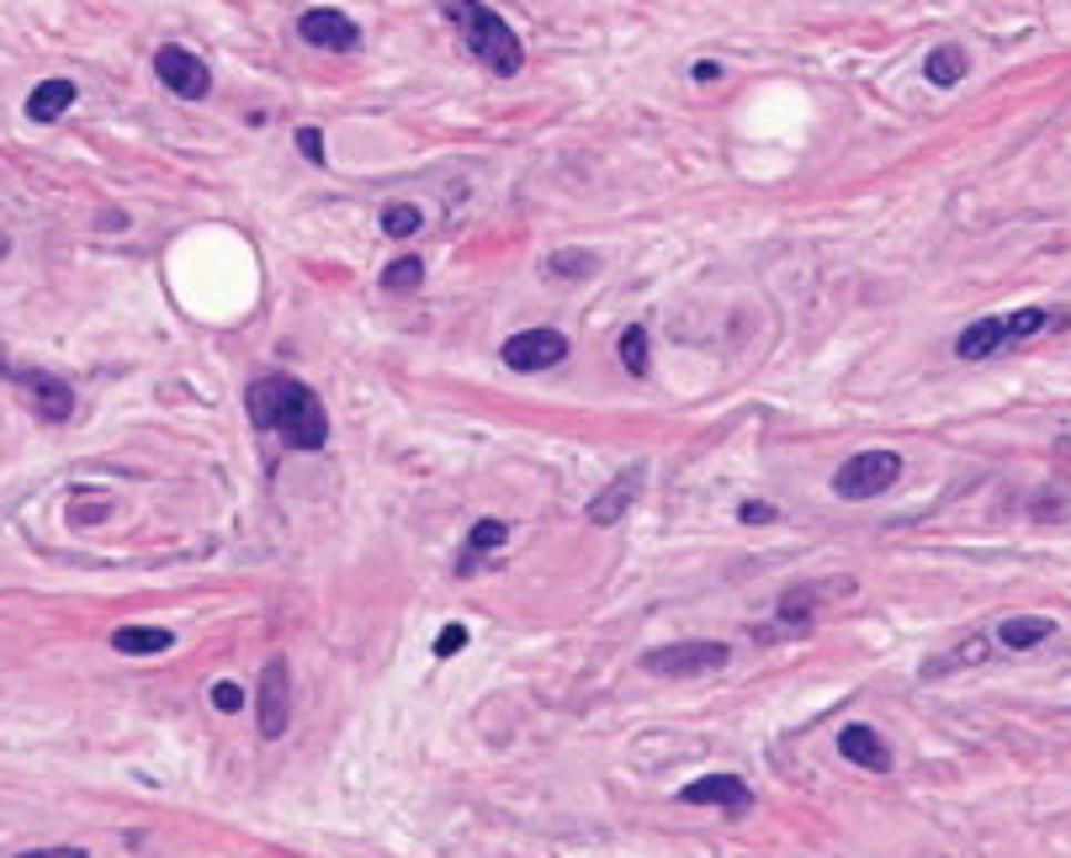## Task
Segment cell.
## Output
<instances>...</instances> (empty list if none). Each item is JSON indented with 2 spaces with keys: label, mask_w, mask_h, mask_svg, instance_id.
Wrapping results in <instances>:
<instances>
[{
  "label": "cell",
  "mask_w": 1071,
  "mask_h": 858,
  "mask_svg": "<svg viewBox=\"0 0 1071 858\" xmlns=\"http://www.w3.org/2000/svg\"><path fill=\"white\" fill-rule=\"evenodd\" d=\"M249 419L271 435H282L293 451H324L329 440V419L324 404L293 377H261L249 387Z\"/></svg>",
  "instance_id": "obj_1"
},
{
  "label": "cell",
  "mask_w": 1071,
  "mask_h": 858,
  "mask_svg": "<svg viewBox=\"0 0 1071 858\" xmlns=\"http://www.w3.org/2000/svg\"><path fill=\"white\" fill-rule=\"evenodd\" d=\"M446 6V17L462 27V43L472 48V59L478 64H488L493 74H520V64H526V48H520V38H514V27L493 11V6H483V0H440Z\"/></svg>",
  "instance_id": "obj_2"
},
{
  "label": "cell",
  "mask_w": 1071,
  "mask_h": 858,
  "mask_svg": "<svg viewBox=\"0 0 1071 858\" xmlns=\"http://www.w3.org/2000/svg\"><path fill=\"white\" fill-rule=\"evenodd\" d=\"M897 477H901L897 451H859L833 472V493L849 503H865V499H876V493H886V488H897Z\"/></svg>",
  "instance_id": "obj_3"
},
{
  "label": "cell",
  "mask_w": 1071,
  "mask_h": 858,
  "mask_svg": "<svg viewBox=\"0 0 1071 858\" xmlns=\"http://www.w3.org/2000/svg\"><path fill=\"white\" fill-rule=\"evenodd\" d=\"M727 663H732L727 642H674V646H657V652L642 657V667L657 673V678H706V673H716V667H727Z\"/></svg>",
  "instance_id": "obj_4"
},
{
  "label": "cell",
  "mask_w": 1071,
  "mask_h": 858,
  "mask_svg": "<svg viewBox=\"0 0 1071 858\" xmlns=\"http://www.w3.org/2000/svg\"><path fill=\"white\" fill-rule=\"evenodd\" d=\"M499 360L510 371H552L568 360V334L562 329H520L499 345Z\"/></svg>",
  "instance_id": "obj_5"
},
{
  "label": "cell",
  "mask_w": 1071,
  "mask_h": 858,
  "mask_svg": "<svg viewBox=\"0 0 1071 858\" xmlns=\"http://www.w3.org/2000/svg\"><path fill=\"white\" fill-rule=\"evenodd\" d=\"M154 74H160V85L171 95H181V101H202V95L213 91V74H207V64L196 59L192 48H160L154 53Z\"/></svg>",
  "instance_id": "obj_6"
},
{
  "label": "cell",
  "mask_w": 1071,
  "mask_h": 858,
  "mask_svg": "<svg viewBox=\"0 0 1071 858\" xmlns=\"http://www.w3.org/2000/svg\"><path fill=\"white\" fill-rule=\"evenodd\" d=\"M297 38H303L308 48L350 53V48H361V27L350 22L345 11H335V6H314V11H303V17H297Z\"/></svg>",
  "instance_id": "obj_7"
},
{
  "label": "cell",
  "mask_w": 1071,
  "mask_h": 858,
  "mask_svg": "<svg viewBox=\"0 0 1071 858\" xmlns=\"http://www.w3.org/2000/svg\"><path fill=\"white\" fill-rule=\"evenodd\" d=\"M293 715V684H287V657H271L261 673V737L276 742Z\"/></svg>",
  "instance_id": "obj_8"
},
{
  "label": "cell",
  "mask_w": 1071,
  "mask_h": 858,
  "mask_svg": "<svg viewBox=\"0 0 1071 858\" xmlns=\"http://www.w3.org/2000/svg\"><path fill=\"white\" fill-rule=\"evenodd\" d=\"M684 806H716V810H748L754 806V789L743 785L737 774H706V779H690L680 789Z\"/></svg>",
  "instance_id": "obj_9"
},
{
  "label": "cell",
  "mask_w": 1071,
  "mask_h": 858,
  "mask_svg": "<svg viewBox=\"0 0 1071 858\" xmlns=\"http://www.w3.org/2000/svg\"><path fill=\"white\" fill-rule=\"evenodd\" d=\"M22 387L27 398L38 404V419H49V425H64L74 408V392L64 377H53V371H22Z\"/></svg>",
  "instance_id": "obj_10"
},
{
  "label": "cell",
  "mask_w": 1071,
  "mask_h": 858,
  "mask_svg": "<svg viewBox=\"0 0 1071 858\" xmlns=\"http://www.w3.org/2000/svg\"><path fill=\"white\" fill-rule=\"evenodd\" d=\"M838 753L849 763H859V768H876V774L891 768V747H886V737H876V726H844L838 732Z\"/></svg>",
  "instance_id": "obj_11"
},
{
  "label": "cell",
  "mask_w": 1071,
  "mask_h": 858,
  "mask_svg": "<svg viewBox=\"0 0 1071 858\" xmlns=\"http://www.w3.org/2000/svg\"><path fill=\"white\" fill-rule=\"evenodd\" d=\"M636 493H642V467H632V472H621L615 482H610L605 493H594V503H589V520L594 524H615L626 509L636 503Z\"/></svg>",
  "instance_id": "obj_12"
},
{
  "label": "cell",
  "mask_w": 1071,
  "mask_h": 858,
  "mask_svg": "<svg viewBox=\"0 0 1071 858\" xmlns=\"http://www.w3.org/2000/svg\"><path fill=\"white\" fill-rule=\"evenodd\" d=\"M74 95H80V85H74V80H64V74H53V80H43L38 91L27 95V118H32V122L64 118V112L74 106Z\"/></svg>",
  "instance_id": "obj_13"
},
{
  "label": "cell",
  "mask_w": 1071,
  "mask_h": 858,
  "mask_svg": "<svg viewBox=\"0 0 1071 858\" xmlns=\"http://www.w3.org/2000/svg\"><path fill=\"white\" fill-rule=\"evenodd\" d=\"M1002 345H1008V318H976L971 329H960L955 356H960V360H987L992 350H1002Z\"/></svg>",
  "instance_id": "obj_14"
},
{
  "label": "cell",
  "mask_w": 1071,
  "mask_h": 858,
  "mask_svg": "<svg viewBox=\"0 0 1071 858\" xmlns=\"http://www.w3.org/2000/svg\"><path fill=\"white\" fill-rule=\"evenodd\" d=\"M1055 636V620L1050 615H1013V620H1002L998 625V642L1008 646V652H1029V646H1040Z\"/></svg>",
  "instance_id": "obj_15"
},
{
  "label": "cell",
  "mask_w": 1071,
  "mask_h": 858,
  "mask_svg": "<svg viewBox=\"0 0 1071 858\" xmlns=\"http://www.w3.org/2000/svg\"><path fill=\"white\" fill-rule=\"evenodd\" d=\"M171 631H160V625H118L112 631V646L128 652V657H154V652H171Z\"/></svg>",
  "instance_id": "obj_16"
},
{
  "label": "cell",
  "mask_w": 1071,
  "mask_h": 858,
  "mask_svg": "<svg viewBox=\"0 0 1071 858\" xmlns=\"http://www.w3.org/2000/svg\"><path fill=\"white\" fill-rule=\"evenodd\" d=\"M966 70H971V59H966L960 48H934V53L924 59V80H928V85H960Z\"/></svg>",
  "instance_id": "obj_17"
},
{
  "label": "cell",
  "mask_w": 1071,
  "mask_h": 858,
  "mask_svg": "<svg viewBox=\"0 0 1071 858\" xmlns=\"http://www.w3.org/2000/svg\"><path fill=\"white\" fill-rule=\"evenodd\" d=\"M504 541H510V524L504 520H478L472 524V535H467V568H472L483 551H499Z\"/></svg>",
  "instance_id": "obj_18"
},
{
  "label": "cell",
  "mask_w": 1071,
  "mask_h": 858,
  "mask_svg": "<svg viewBox=\"0 0 1071 858\" xmlns=\"http://www.w3.org/2000/svg\"><path fill=\"white\" fill-rule=\"evenodd\" d=\"M615 350H621V366L632 371V377H647V329L632 324V329L615 339Z\"/></svg>",
  "instance_id": "obj_19"
},
{
  "label": "cell",
  "mask_w": 1071,
  "mask_h": 858,
  "mask_svg": "<svg viewBox=\"0 0 1071 858\" xmlns=\"http://www.w3.org/2000/svg\"><path fill=\"white\" fill-rule=\"evenodd\" d=\"M419 282H425V261L419 255H404V261H392L382 270V292H415Z\"/></svg>",
  "instance_id": "obj_20"
},
{
  "label": "cell",
  "mask_w": 1071,
  "mask_h": 858,
  "mask_svg": "<svg viewBox=\"0 0 1071 858\" xmlns=\"http://www.w3.org/2000/svg\"><path fill=\"white\" fill-rule=\"evenodd\" d=\"M419 228H425V213H419L415 202H392L388 213H382V234H392V238H409Z\"/></svg>",
  "instance_id": "obj_21"
},
{
  "label": "cell",
  "mask_w": 1071,
  "mask_h": 858,
  "mask_svg": "<svg viewBox=\"0 0 1071 858\" xmlns=\"http://www.w3.org/2000/svg\"><path fill=\"white\" fill-rule=\"evenodd\" d=\"M1040 329H1061V318L1046 308H1023L1008 318V339H1029V334H1040Z\"/></svg>",
  "instance_id": "obj_22"
},
{
  "label": "cell",
  "mask_w": 1071,
  "mask_h": 858,
  "mask_svg": "<svg viewBox=\"0 0 1071 858\" xmlns=\"http://www.w3.org/2000/svg\"><path fill=\"white\" fill-rule=\"evenodd\" d=\"M589 270H594V255H584V249L579 255L573 249H558L552 255V276H589Z\"/></svg>",
  "instance_id": "obj_23"
},
{
  "label": "cell",
  "mask_w": 1071,
  "mask_h": 858,
  "mask_svg": "<svg viewBox=\"0 0 1071 858\" xmlns=\"http://www.w3.org/2000/svg\"><path fill=\"white\" fill-rule=\"evenodd\" d=\"M70 514H74V520H80V524H96V520H106V514H112V503H106V499H85V493H74V499H70Z\"/></svg>",
  "instance_id": "obj_24"
},
{
  "label": "cell",
  "mask_w": 1071,
  "mask_h": 858,
  "mask_svg": "<svg viewBox=\"0 0 1071 858\" xmlns=\"http://www.w3.org/2000/svg\"><path fill=\"white\" fill-rule=\"evenodd\" d=\"M239 705H244V690H239V684H234V678H218V684H213V711L234 715V711H239Z\"/></svg>",
  "instance_id": "obj_25"
},
{
  "label": "cell",
  "mask_w": 1071,
  "mask_h": 858,
  "mask_svg": "<svg viewBox=\"0 0 1071 858\" xmlns=\"http://www.w3.org/2000/svg\"><path fill=\"white\" fill-rule=\"evenodd\" d=\"M297 154H303L308 165H324V139H318V127H297Z\"/></svg>",
  "instance_id": "obj_26"
},
{
  "label": "cell",
  "mask_w": 1071,
  "mask_h": 858,
  "mask_svg": "<svg viewBox=\"0 0 1071 858\" xmlns=\"http://www.w3.org/2000/svg\"><path fill=\"white\" fill-rule=\"evenodd\" d=\"M462 646H467V631H462V625H446V631L436 636V652H440V657H451V652H462Z\"/></svg>",
  "instance_id": "obj_27"
},
{
  "label": "cell",
  "mask_w": 1071,
  "mask_h": 858,
  "mask_svg": "<svg viewBox=\"0 0 1071 858\" xmlns=\"http://www.w3.org/2000/svg\"><path fill=\"white\" fill-rule=\"evenodd\" d=\"M737 514H743V524H769V520H775V503L754 499V503H743V509H737Z\"/></svg>",
  "instance_id": "obj_28"
},
{
  "label": "cell",
  "mask_w": 1071,
  "mask_h": 858,
  "mask_svg": "<svg viewBox=\"0 0 1071 858\" xmlns=\"http://www.w3.org/2000/svg\"><path fill=\"white\" fill-rule=\"evenodd\" d=\"M17 858H91L85 848H32V854H17Z\"/></svg>",
  "instance_id": "obj_29"
},
{
  "label": "cell",
  "mask_w": 1071,
  "mask_h": 858,
  "mask_svg": "<svg viewBox=\"0 0 1071 858\" xmlns=\"http://www.w3.org/2000/svg\"><path fill=\"white\" fill-rule=\"evenodd\" d=\"M690 74H695L701 85H711V80H722V64H711V59H701V64H695V70H690Z\"/></svg>",
  "instance_id": "obj_30"
},
{
  "label": "cell",
  "mask_w": 1071,
  "mask_h": 858,
  "mask_svg": "<svg viewBox=\"0 0 1071 858\" xmlns=\"http://www.w3.org/2000/svg\"><path fill=\"white\" fill-rule=\"evenodd\" d=\"M0 255H6V238H0Z\"/></svg>",
  "instance_id": "obj_31"
}]
</instances>
